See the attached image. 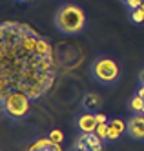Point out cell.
<instances>
[{"label": "cell", "instance_id": "obj_23", "mask_svg": "<svg viewBox=\"0 0 144 151\" xmlns=\"http://www.w3.org/2000/svg\"><path fill=\"white\" fill-rule=\"evenodd\" d=\"M122 2H124V0H122Z\"/></svg>", "mask_w": 144, "mask_h": 151}, {"label": "cell", "instance_id": "obj_21", "mask_svg": "<svg viewBox=\"0 0 144 151\" xmlns=\"http://www.w3.org/2000/svg\"><path fill=\"white\" fill-rule=\"evenodd\" d=\"M142 115H144V109H142Z\"/></svg>", "mask_w": 144, "mask_h": 151}, {"label": "cell", "instance_id": "obj_19", "mask_svg": "<svg viewBox=\"0 0 144 151\" xmlns=\"http://www.w3.org/2000/svg\"><path fill=\"white\" fill-rule=\"evenodd\" d=\"M20 2H31V0H20Z\"/></svg>", "mask_w": 144, "mask_h": 151}, {"label": "cell", "instance_id": "obj_3", "mask_svg": "<svg viewBox=\"0 0 144 151\" xmlns=\"http://www.w3.org/2000/svg\"><path fill=\"white\" fill-rule=\"evenodd\" d=\"M31 99L20 89H13L6 99H2V106H4V113L11 120H22L31 107Z\"/></svg>", "mask_w": 144, "mask_h": 151}, {"label": "cell", "instance_id": "obj_7", "mask_svg": "<svg viewBox=\"0 0 144 151\" xmlns=\"http://www.w3.org/2000/svg\"><path fill=\"white\" fill-rule=\"evenodd\" d=\"M102 107V99L101 95H97L93 91H88L82 95V109L90 113H98V109Z\"/></svg>", "mask_w": 144, "mask_h": 151}, {"label": "cell", "instance_id": "obj_12", "mask_svg": "<svg viewBox=\"0 0 144 151\" xmlns=\"http://www.w3.org/2000/svg\"><path fill=\"white\" fill-rule=\"evenodd\" d=\"M49 140L53 144H62L64 142V133L60 131V129H51L49 131Z\"/></svg>", "mask_w": 144, "mask_h": 151}, {"label": "cell", "instance_id": "obj_11", "mask_svg": "<svg viewBox=\"0 0 144 151\" xmlns=\"http://www.w3.org/2000/svg\"><path fill=\"white\" fill-rule=\"evenodd\" d=\"M130 18L133 24H142L144 22V11L139 7V9H133V11H130Z\"/></svg>", "mask_w": 144, "mask_h": 151}, {"label": "cell", "instance_id": "obj_1", "mask_svg": "<svg viewBox=\"0 0 144 151\" xmlns=\"http://www.w3.org/2000/svg\"><path fill=\"white\" fill-rule=\"evenodd\" d=\"M55 27H57L62 35L68 37H77L86 29V13L80 6L77 4H62L57 13H55Z\"/></svg>", "mask_w": 144, "mask_h": 151}, {"label": "cell", "instance_id": "obj_9", "mask_svg": "<svg viewBox=\"0 0 144 151\" xmlns=\"http://www.w3.org/2000/svg\"><path fill=\"white\" fill-rule=\"evenodd\" d=\"M130 107H131V111H133V113H142V109H144V100L140 99L139 95H135L133 99L130 100Z\"/></svg>", "mask_w": 144, "mask_h": 151}, {"label": "cell", "instance_id": "obj_2", "mask_svg": "<svg viewBox=\"0 0 144 151\" xmlns=\"http://www.w3.org/2000/svg\"><path fill=\"white\" fill-rule=\"evenodd\" d=\"M90 71H91V78L101 86H113L120 78L119 62L115 58H111V57H106V55H101V57L93 58Z\"/></svg>", "mask_w": 144, "mask_h": 151}, {"label": "cell", "instance_id": "obj_17", "mask_svg": "<svg viewBox=\"0 0 144 151\" xmlns=\"http://www.w3.org/2000/svg\"><path fill=\"white\" fill-rule=\"evenodd\" d=\"M139 82L140 84H144V68L140 69V73H139Z\"/></svg>", "mask_w": 144, "mask_h": 151}, {"label": "cell", "instance_id": "obj_13", "mask_svg": "<svg viewBox=\"0 0 144 151\" xmlns=\"http://www.w3.org/2000/svg\"><path fill=\"white\" fill-rule=\"evenodd\" d=\"M108 129H109V122H106V124H98L97 129H95V135H98L102 140H108Z\"/></svg>", "mask_w": 144, "mask_h": 151}, {"label": "cell", "instance_id": "obj_6", "mask_svg": "<svg viewBox=\"0 0 144 151\" xmlns=\"http://www.w3.org/2000/svg\"><path fill=\"white\" fill-rule=\"evenodd\" d=\"M124 133H128V122H124L122 118H111L109 120V129H108V140L115 142L117 138H120Z\"/></svg>", "mask_w": 144, "mask_h": 151}, {"label": "cell", "instance_id": "obj_4", "mask_svg": "<svg viewBox=\"0 0 144 151\" xmlns=\"http://www.w3.org/2000/svg\"><path fill=\"white\" fill-rule=\"evenodd\" d=\"M126 122H128V135L133 140H144V115L135 113Z\"/></svg>", "mask_w": 144, "mask_h": 151}, {"label": "cell", "instance_id": "obj_15", "mask_svg": "<svg viewBox=\"0 0 144 151\" xmlns=\"http://www.w3.org/2000/svg\"><path fill=\"white\" fill-rule=\"evenodd\" d=\"M95 120H97L98 124H106V122H108V116H106L104 113H95Z\"/></svg>", "mask_w": 144, "mask_h": 151}, {"label": "cell", "instance_id": "obj_18", "mask_svg": "<svg viewBox=\"0 0 144 151\" xmlns=\"http://www.w3.org/2000/svg\"><path fill=\"white\" fill-rule=\"evenodd\" d=\"M69 151H82V149H77V147H73V149H69Z\"/></svg>", "mask_w": 144, "mask_h": 151}, {"label": "cell", "instance_id": "obj_20", "mask_svg": "<svg viewBox=\"0 0 144 151\" xmlns=\"http://www.w3.org/2000/svg\"><path fill=\"white\" fill-rule=\"evenodd\" d=\"M140 9H142V11H144V4H142V6H140Z\"/></svg>", "mask_w": 144, "mask_h": 151}, {"label": "cell", "instance_id": "obj_22", "mask_svg": "<svg viewBox=\"0 0 144 151\" xmlns=\"http://www.w3.org/2000/svg\"><path fill=\"white\" fill-rule=\"evenodd\" d=\"M142 4H144V0H142Z\"/></svg>", "mask_w": 144, "mask_h": 151}, {"label": "cell", "instance_id": "obj_14", "mask_svg": "<svg viewBox=\"0 0 144 151\" xmlns=\"http://www.w3.org/2000/svg\"><path fill=\"white\" fill-rule=\"evenodd\" d=\"M124 4L130 7V11H133V9H139L142 6V0H124Z\"/></svg>", "mask_w": 144, "mask_h": 151}, {"label": "cell", "instance_id": "obj_10", "mask_svg": "<svg viewBox=\"0 0 144 151\" xmlns=\"http://www.w3.org/2000/svg\"><path fill=\"white\" fill-rule=\"evenodd\" d=\"M27 151H64V149H62L60 144H53V142H51L49 146H44V147H38V146L33 144V146H29Z\"/></svg>", "mask_w": 144, "mask_h": 151}, {"label": "cell", "instance_id": "obj_5", "mask_svg": "<svg viewBox=\"0 0 144 151\" xmlns=\"http://www.w3.org/2000/svg\"><path fill=\"white\" fill-rule=\"evenodd\" d=\"M98 122L95 120V113H90V111H84L79 118H77V127H79L80 133H86V135H91L95 133Z\"/></svg>", "mask_w": 144, "mask_h": 151}, {"label": "cell", "instance_id": "obj_8", "mask_svg": "<svg viewBox=\"0 0 144 151\" xmlns=\"http://www.w3.org/2000/svg\"><path fill=\"white\" fill-rule=\"evenodd\" d=\"M35 57L38 58H51V46L46 38H38L37 40V47H35Z\"/></svg>", "mask_w": 144, "mask_h": 151}, {"label": "cell", "instance_id": "obj_16", "mask_svg": "<svg viewBox=\"0 0 144 151\" xmlns=\"http://www.w3.org/2000/svg\"><path fill=\"white\" fill-rule=\"evenodd\" d=\"M137 95L140 96V99L144 100V84H140V88H139V91H137Z\"/></svg>", "mask_w": 144, "mask_h": 151}]
</instances>
